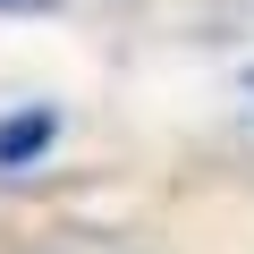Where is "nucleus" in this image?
I'll list each match as a JSON object with an SVG mask.
<instances>
[{
    "instance_id": "2",
    "label": "nucleus",
    "mask_w": 254,
    "mask_h": 254,
    "mask_svg": "<svg viewBox=\"0 0 254 254\" xmlns=\"http://www.w3.org/2000/svg\"><path fill=\"white\" fill-rule=\"evenodd\" d=\"M0 9H51V0H0Z\"/></svg>"
},
{
    "instance_id": "1",
    "label": "nucleus",
    "mask_w": 254,
    "mask_h": 254,
    "mask_svg": "<svg viewBox=\"0 0 254 254\" xmlns=\"http://www.w3.org/2000/svg\"><path fill=\"white\" fill-rule=\"evenodd\" d=\"M43 144H51V110H26V119H9V127H0V170L34 161Z\"/></svg>"
}]
</instances>
